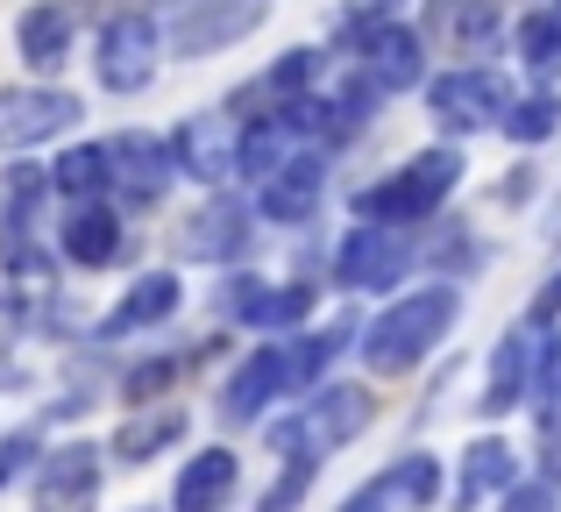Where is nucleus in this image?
<instances>
[{
	"label": "nucleus",
	"mask_w": 561,
	"mask_h": 512,
	"mask_svg": "<svg viewBox=\"0 0 561 512\" xmlns=\"http://www.w3.org/2000/svg\"><path fill=\"white\" fill-rule=\"evenodd\" d=\"M497 512H554V485H548V477H534V485L497 491Z\"/></svg>",
	"instance_id": "33"
},
{
	"label": "nucleus",
	"mask_w": 561,
	"mask_h": 512,
	"mask_svg": "<svg viewBox=\"0 0 561 512\" xmlns=\"http://www.w3.org/2000/svg\"><path fill=\"white\" fill-rule=\"evenodd\" d=\"M0 485H8V470H0Z\"/></svg>",
	"instance_id": "37"
},
{
	"label": "nucleus",
	"mask_w": 561,
	"mask_h": 512,
	"mask_svg": "<svg viewBox=\"0 0 561 512\" xmlns=\"http://www.w3.org/2000/svg\"><path fill=\"white\" fill-rule=\"evenodd\" d=\"M107 164H114V185H122L128 200H157V193H164V179H171V143L128 128V136L107 143Z\"/></svg>",
	"instance_id": "18"
},
{
	"label": "nucleus",
	"mask_w": 561,
	"mask_h": 512,
	"mask_svg": "<svg viewBox=\"0 0 561 512\" xmlns=\"http://www.w3.org/2000/svg\"><path fill=\"white\" fill-rule=\"evenodd\" d=\"M179 385V356H157V363H136V371L122 377V399H157V391H171Z\"/></svg>",
	"instance_id": "32"
},
{
	"label": "nucleus",
	"mask_w": 561,
	"mask_h": 512,
	"mask_svg": "<svg viewBox=\"0 0 561 512\" xmlns=\"http://www.w3.org/2000/svg\"><path fill=\"white\" fill-rule=\"evenodd\" d=\"M313 477H320V463H313V456L285 463V470H277V485H271V491L256 499V512H291V505L306 499V491H313Z\"/></svg>",
	"instance_id": "31"
},
{
	"label": "nucleus",
	"mask_w": 561,
	"mask_h": 512,
	"mask_svg": "<svg viewBox=\"0 0 561 512\" xmlns=\"http://www.w3.org/2000/svg\"><path fill=\"white\" fill-rule=\"evenodd\" d=\"M370 413H377V399L363 385H328L320 399H306L291 420H277L271 428V448L277 456H328V448H342V442H356L363 428H370Z\"/></svg>",
	"instance_id": "3"
},
{
	"label": "nucleus",
	"mask_w": 561,
	"mask_h": 512,
	"mask_svg": "<svg viewBox=\"0 0 561 512\" xmlns=\"http://www.w3.org/2000/svg\"><path fill=\"white\" fill-rule=\"evenodd\" d=\"M100 185H114V164H107V143H79L50 164V193L65 200H93Z\"/></svg>",
	"instance_id": "24"
},
{
	"label": "nucleus",
	"mask_w": 561,
	"mask_h": 512,
	"mask_svg": "<svg viewBox=\"0 0 561 512\" xmlns=\"http://www.w3.org/2000/svg\"><path fill=\"white\" fill-rule=\"evenodd\" d=\"M242 242H249V207H242V200H206V207L185 221L179 250L199 257V263H220V257L242 250Z\"/></svg>",
	"instance_id": "19"
},
{
	"label": "nucleus",
	"mask_w": 561,
	"mask_h": 512,
	"mask_svg": "<svg viewBox=\"0 0 561 512\" xmlns=\"http://www.w3.org/2000/svg\"><path fill=\"white\" fill-rule=\"evenodd\" d=\"M455 314H462V292H455V285H420V292H405V299H391V306L370 320V328H363V363H370L377 377L412 371V363L434 356V342L455 328Z\"/></svg>",
	"instance_id": "1"
},
{
	"label": "nucleus",
	"mask_w": 561,
	"mask_h": 512,
	"mask_svg": "<svg viewBox=\"0 0 561 512\" xmlns=\"http://www.w3.org/2000/svg\"><path fill=\"white\" fill-rule=\"evenodd\" d=\"M320 193H328V164H320L313 150H291L285 164L263 179V193H256V214L263 221H285V228H299V221H313V207H320Z\"/></svg>",
	"instance_id": "13"
},
{
	"label": "nucleus",
	"mask_w": 561,
	"mask_h": 512,
	"mask_svg": "<svg viewBox=\"0 0 561 512\" xmlns=\"http://www.w3.org/2000/svg\"><path fill=\"white\" fill-rule=\"evenodd\" d=\"M519 57H526V71H540V79L561 71V0H548V8H534L519 22Z\"/></svg>",
	"instance_id": "26"
},
{
	"label": "nucleus",
	"mask_w": 561,
	"mask_h": 512,
	"mask_svg": "<svg viewBox=\"0 0 561 512\" xmlns=\"http://www.w3.org/2000/svg\"><path fill=\"white\" fill-rule=\"evenodd\" d=\"M391 477H398V505H412V512H426L440 499V463L434 456H405Z\"/></svg>",
	"instance_id": "30"
},
{
	"label": "nucleus",
	"mask_w": 561,
	"mask_h": 512,
	"mask_svg": "<svg viewBox=\"0 0 561 512\" xmlns=\"http://www.w3.org/2000/svg\"><path fill=\"white\" fill-rule=\"evenodd\" d=\"M79 100L50 86H0V150H36V143L79 128Z\"/></svg>",
	"instance_id": "8"
},
{
	"label": "nucleus",
	"mask_w": 561,
	"mask_h": 512,
	"mask_svg": "<svg viewBox=\"0 0 561 512\" xmlns=\"http://www.w3.org/2000/svg\"><path fill=\"white\" fill-rule=\"evenodd\" d=\"M391 505H398V477L383 470V477H370V485H363V491H356V499H348L342 512H391Z\"/></svg>",
	"instance_id": "34"
},
{
	"label": "nucleus",
	"mask_w": 561,
	"mask_h": 512,
	"mask_svg": "<svg viewBox=\"0 0 561 512\" xmlns=\"http://www.w3.org/2000/svg\"><path fill=\"white\" fill-rule=\"evenodd\" d=\"M540 477H548V485H561V413L540 420Z\"/></svg>",
	"instance_id": "35"
},
{
	"label": "nucleus",
	"mask_w": 561,
	"mask_h": 512,
	"mask_svg": "<svg viewBox=\"0 0 561 512\" xmlns=\"http://www.w3.org/2000/svg\"><path fill=\"white\" fill-rule=\"evenodd\" d=\"M534 385V328H512L505 342L491 349V377H483V413H512Z\"/></svg>",
	"instance_id": "21"
},
{
	"label": "nucleus",
	"mask_w": 561,
	"mask_h": 512,
	"mask_svg": "<svg viewBox=\"0 0 561 512\" xmlns=\"http://www.w3.org/2000/svg\"><path fill=\"white\" fill-rule=\"evenodd\" d=\"M497 128H505L512 143H548L554 128H561V93H526V100H512Z\"/></svg>",
	"instance_id": "27"
},
{
	"label": "nucleus",
	"mask_w": 561,
	"mask_h": 512,
	"mask_svg": "<svg viewBox=\"0 0 561 512\" xmlns=\"http://www.w3.org/2000/svg\"><path fill=\"white\" fill-rule=\"evenodd\" d=\"M234 150H242V122L234 114H185L171 136V171L192 185H220L234 179Z\"/></svg>",
	"instance_id": "9"
},
{
	"label": "nucleus",
	"mask_w": 561,
	"mask_h": 512,
	"mask_svg": "<svg viewBox=\"0 0 561 512\" xmlns=\"http://www.w3.org/2000/svg\"><path fill=\"white\" fill-rule=\"evenodd\" d=\"M234 485H242V456L234 448H199V456H185L179 485H171V512H220L234 499Z\"/></svg>",
	"instance_id": "14"
},
{
	"label": "nucleus",
	"mask_w": 561,
	"mask_h": 512,
	"mask_svg": "<svg viewBox=\"0 0 561 512\" xmlns=\"http://www.w3.org/2000/svg\"><path fill=\"white\" fill-rule=\"evenodd\" d=\"M420 36H440L455 57H491L497 8H491V0H426V29H420Z\"/></svg>",
	"instance_id": "15"
},
{
	"label": "nucleus",
	"mask_w": 561,
	"mask_h": 512,
	"mask_svg": "<svg viewBox=\"0 0 561 512\" xmlns=\"http://www.w3.org/2000/svg\"><path fill=\"white\" fill-rule=\"evenodd\" d=\"M57 250H65V263H79V271H107V263L128 257V236H122V221H114L107 207L85 200V207L57 228Z\"/></svg>",
	"instance_id": "16"
},
{
	"label": "nucleus",
	"mask_w": 561,
	"mask_h": 512,
	"mask_svg": "<svg viewBox=\"0 0 561 512\" xmlns=\"http://www.w3.org/2000/svg\"><path fill=\"white\" fill-rule=\"evenodd\" d=\"M100 505V448L65 442L36 470V512H93Z\"/></svg>",
	"instance_id": "12"
},
{
	"label": "nucleus",
	"mask_w": 561,
	"mask_h": 512,
	"mask_svg": "<svg viewBox=\"0 0 561 512\" xmlns=\"http://www.w3.org/2000/svg\"><path fill=\"white\" fill-rule=\"evenodd\" d=\"M263 22V0H179V8L164 14V43H171V57H214V50H228V43H242L249 29Z\"/></svg>",
	"instance_id": "4"
},
{
	"label": "nucleus",
	"mask_w": 561,
	"mask_h": 512,
	"mask_svg": "<svg viewBox=\"0 0 561 512\" xmlns=\"http://www.w3.org/2000/svg\"><path fill=\"white\" fill-rule=\"evenodd\" d=\"M285 157H291V122H285V114H277V122H242V150H234V171H249V179H271Z\"/></svg>",
	"instance_id": "25"
},
{
	"label": "nucleus",
	"mask_w": 561,
	"mask_h": 512,
	"mask_svg": "<svg viewBox=\"0 0 561 512\" xmlns=\"http://www.w3.org/2000/svg\"><path fill=\"white\" fill-rule=\"evenodd\" d=\"M455 185H462V150L434 143V150H420L412 164H398L383 185H363L356 214L363 221H383V228H412V221H434Z\"/></svg>",
	"instance_id": "2"
},
{
	"label": "nucleus",
	"mask_w": 561,
	"mask_h": 512,
	"mask_svg": "<svg viewBox=\"0 0 561 512\" xmlns=\"http://www.w3.org/2000/svg\"><path fill=\"white\" fill-rule=\"evenodd\" d=\"M185 434V406H157V413H136L114 428V463H150L157 448H171Z\"/></svg>",
	"instance_id": "23"
},
{
	"label": "nucleus",
	"mask_w": 561,
	"mask_h": 512,
	"mask_svg": "<svg viewBox=\"0 0 561 512\" xmlns=\"http://www.w3.org/2000/svg\"><path fill=\"white\" fill-rule=\"evenodd\" d=\"M185 306V285H179V271H150V277H136V285L114 299V314H107V334H136V328H157V320H171Z\"/></svg>",
	"instance_id": "20"
},
{
	"label": "nucleus",
	"mask_w": 561,
	"mask_h": 512,
	"mask_svg": "<svg viewBox=\"0 0 561 512\" xmlns=\"http://www.w3.org/2000/svg\"><path fill=\"white\" fill-rule=\"evenodd\" d=\"M277 399H291V377H285V342H263L242 356V371L228 377V391H220V420H234V428H256L263 413H271Z\"/></svg>",
	"instance_id": "10"
},
{
	"label": "nucleus",
	"mask_w": 561,
	"mask_h": 512,
	"mask_svg": "<svg viewBox=\"0 0 561 512\" xmlns=\"http://www.w3.org/2000/svg\"><path fill=\"white\" fill-rule=\"evenodd\" d=\"M157 57H164L157 14L122 8V22H107V36H100V86H107V93H142V86L157 79Z\"/></svg>",
	"instance_id": "6"
},
{
	"label": "nucleus",
	"mask_w": 561,
	"mask_h": 512,
	"mask_svg": "<svg viewBox=\"0 0 561 512\" xmlns=\"http://www.w3.org/2000/svg\"><path fill=\"white\" fill-rule=\"evenodd\" d=\"M526 399L540 406V420L561 413V334L548 328V342H534V385H526Z\"/></svg>",
	"instance_id": "28"
},
{
	"label": "nucleus",
	"mask_w": 561,
	"mask_h": 512,
	"mask_svg": "<svg viewBox=\"0 0 561 512\" xmlns=\"http://www.w3.org/2000/svg\"><path fill=\"white\" fill-rule=\"evenodd\" d=\"M405 263H412L405 228L356 221V228L342 236V250H334V285H348V292H383V285H398V277H405Z\"/></svg>",
	"instance_id": "7"
},
{
	"label": "nucleus",
	"mask_w": 561,
	"mask_h": 512,
	"mask_svg": "<svg viewBox=\"0 0 561 512\" xmlns=\"http://www.w3.org/2000/svg\"><path fill=\"white\" fill-rule=\"evenodd\" d=\"M363 79L377 86V93H405V86L426 79V36L405 22H370L363 29Z\"/></svg>",
	"instance_id": "11"
},
{
	"label": "nucleus",
	"mask_w": 561,
	"mask_h": 512,
	"mask_svg": "<svg viewBox=\"0 0 561 512\" xmlns=\"http://www.w3.org/2000/svg\"><path fill=\"white\" fill-rule=\"evenodd\" d=\"M526 320H534V328H554V320H561V271L534 292V314H526Z\"/></svg>",
	"instance_id": "36"
},
{
	"label": "nucleus",
	"mask_w": 561,
	"mask_h": 512,
	"mask_svg": "<svg viewBox=\"0 0 561 512\" xmlns=\"http://www.w3.org/2000/svg\"><path fill=\"white\" fill-rule=\"evenodd\" d=\"M14 43H22L28 71H65V57H71V8L65 0H28V8L14 14Z\"/></svg>",
	"instance_id": "17"
},
{
	"label": "nucleus",
	"mask_w": 561,
	"mask_h": 512,
	"mask_svg": "<svg viewBox=\"0 0 561 512\" xmlns=\"http://www.w3.org/2000/svg\"><path fill=\"white\" fill-rule=\"evenodd\" d=\"M426 107H434V122L440 128H491V122H505V107H512V86L497 79L491 65H455V71H440L434 86H426Z\"/></svg>",
	"instance_id": "5"
},
{
	"label": "nucleus",
	"mask_w": 561,
	"mask_h": 512,
	"mask_svg": "<svg viewBox=\"0 0 561 512\" xmlns=\"http://www.w3.org/2000/svg\"><path fill=\"white\" fill-rule=\"evenodd\" d=\"M512 485H519V456H512L497 434H491V442H469V448H462V485H455V505H462V512L483 505L491 491H512Z\"/></svg>",
	"instance_id": "22"
},
{
	"label": "nucleus",
	"mask_w": 561,
	"mask_h": 512,
	"mask_svg": "<svg viewBox=\"0 0 561 512\" xmlns=\"http://www.w3.org/2000/svg\"><path fill=\"white\" fill-rule=\"evenodd\" d=\"M306 314H313V285H271L249 328H299Z\"/></svg>",
	"instance_id": "29"
}]
</instances>
